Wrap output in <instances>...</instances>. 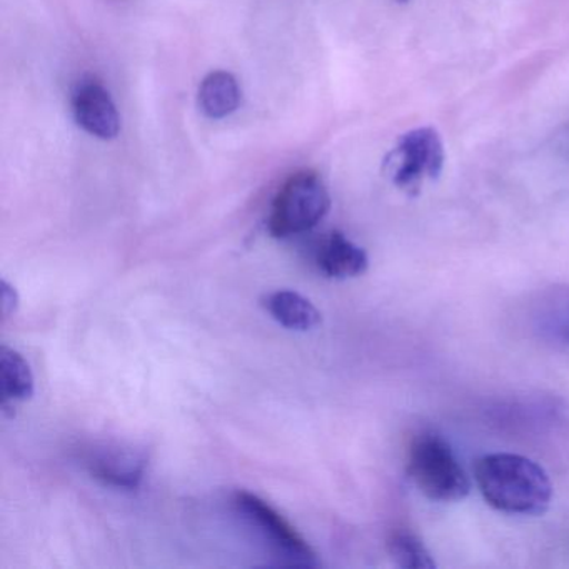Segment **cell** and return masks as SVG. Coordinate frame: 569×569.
I'll return each mask as SVG.
<instances>
[{"instance_id":"cell-1","label":"cell","mask_w":569,"mask_h":569,"mask_svg":"<svg viewBox=\"0 0 569 569\" xmlns=\"http://www.w3.org/2000/svg\"><path fill=\"white\" fill-rule=\"evenodd\" d=\"M476 485L492 508L508 515L541 516L551 505L548 472L525 456L495 452L476 462Z\"/></svg>"},{"instance_id":"cell-2","label":"cell","mask_w":569,"mask_h":569,"mask_svg":"<svg viewBox=\"0 0 569 569\" xmlns=\"http://www.w3.org/2000/svg\"><path fill=\"white\" fill-rule=\"evenodd\" d=\"M408 475L426 498L439 502L465 499L471 489L465 469L445 439L421 435L412 441L408 455Z\"/></svg>"},{"instance_id":"cell-3","label":"cell","mask_w":569,"mask_h":569,"mask_svg":"<svg viewBox=\"0 0 569 569\" xmlns=\"http://www.w3.org/2000/svg\"><path fill=\"white\" fill-rule=\"evenodd\" d=\"M331 208L328 188L316 172L301 171L284 182L272 202L269 231L274 238H291L311 231Z\"/></svg>"},{"instance_id":"cell-4","label":"cell","mask_w":569,"mask_h":569,"mask_svg":"<svg viewBox=\"0 0 569 569\" xmlns=\"http://www.w3.org/2000/svg\"><path fill=\"white\" fill-rule=\"evenodd\" d=\"M392 182L401 191L416 196L425 179H438L445 166V148L431 128L415 129L399 139L389 156Z\"/></svg>"},{"instance_id":"cell-5","label":"cell","mask_w":569,"mask_h":569,"mask_svg":"<svg viewBox=\"0 0 569 569\" xmlns=\"http://www.w3.org/2000/svg\"><path fill=\"white\" fill-rule=\"evenodd\" d=\"M234 502L284 565L298 568H316L319 565L311 546L264 499L252 492L241 491L236 495Z\"/></svg>"},{"instance_id":"cell-6","label":"cell","mask_w":569,"mask_h":569,"mask_svg":"<svg viewBox=\"0 0 569 569\" xmlns=\"http://www.w3.org/2000/svg\"><path fill=\"white\" fill-rule=\"evenodd\" d=\"M84 466L92 478L118 489H138L148 459L138 449L121 445H96L84 452Z\"/></svg>"},{"instance_id":"cell-7","label":"cell","mask_w":569,"mask_h":569,"mask_svg":"<svg viewBox=\"0 0 569 569\" xmlns=\"http://www.w3.org/2000/svg\"><path fill=\"white\" fill-rule=\"evenodd\" d=\"M72 112L79 128L94 138L111 141L121 131V118L111 94L96 81L82 82L72 98Z\"/></svg>"},{"instance_id":"cell-8","label":"cell","mask_w":569,"mask_h":569,"mask_svg":"<svg viewBox=\"0 0 569 569\" xmlns=\"http://www.w3.org/2000/svg\"><path fill=\"white\" fill-rule=\"evenodd\" d=\"M316 262L322 274L332 279L356 278L366 272L369 266L365 249L349 241L341 232H331L322 241Z\"/></svg>"},{"instance_id":"cell-9","label":"cell","mask_w":569,"mask_h":569,"mask_svg":"<svg viewBox=\"0 0 569 569\" xmlns=\"http://www.w3.org/2000/svg\"><path fill=\"white\" fill-rule=\"evenodd\" d=\"M34 395V375L22 355L14 349L2 346L0 349V396L2 412L6 418L11 416L19 402L28 401Z\"/></svg>"},{"instance_id":"cell-10","label":"cell","mask_w":569,"mask_h":569,"mask_svg":"<svg viewBox=\"0 0 569 569\" xmlns=\"http://www.w3.org/2000/svg\"><path fill=\"white\" fill-rule=\"evenodd\" d=\"M198 101L199 108L209 119H224L238 111L241 88L234 76L226 71H214L201 82Z\"/></svg>"},{"instance_id":"cell-11","label":"cell","mask_w":569,"mask_h":569,"mask_svg":"<svg viewBox=\"0 0 569 569\" xmlns=\"http://www.w3.org/2000/svg\"><path fill=\"white\" fill-rule=\"evenodd\" d=\"M274 321L292 331H309L321 322V315L309 299L295 291H276L264 299Z\"/></svg>"},{"instance_id":"cell-12","label":"cell","mask_w":569,"mask_h":569,"mask_svg":"<svg viewBox=\"0 0 569 569\" xmlns=\"http://www.w3.org/2000/svg\"><path fill=\"white\" fill-rule=\"evenodd\" d=\"M388 552L396 565L406 569L436 568L435 559L426 546L411 532L399 531L389 538Z\"/></svg>"},{"instance_id":"cell-13","label":"cell","mask_w":569,"mask_h":569,"mask_svg":"<svg viewBox=\"0 0 569 569\" xmlns=\"http://www.w3.org/2000/svg\"><path fill=\"white\" fill-rule=\"evenodd\" d=\"M18 308V292L8 281H2V312L8 318Z\"/></svg>"},{"instance_id":"cell-14","label":"cell","mask_w":569,"mask_h":569,"mask_svg":"<svg viewBox=\"0 0 569 569\" xmlns=\"http://www.w3.org/2000/svg\"><path fill=\"white\" fill-rule=\"evenodd\" d=\"M559 331H561L562 338L569 342V306L562 311L561 321H559Z\"/></svg>"},{"instance_id":"cell-15","label":"cell","mask_w":569,"mask_h":569,"mask_svg":"<svg viewBox=\"0 0 569 569\" xmlns=\"http://www.w3.org/2000/svg\"><path fill=\"white\" fill-rule=\"evenodd\" d=\"M401 2H408V0H401Z\"/></svg>"}]
</instances>
